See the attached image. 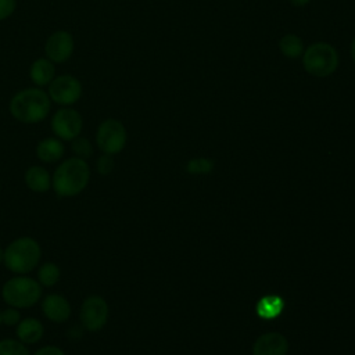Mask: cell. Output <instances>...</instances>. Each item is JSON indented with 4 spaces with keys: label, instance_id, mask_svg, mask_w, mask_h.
<instances>
[{
    "label": "cell",
    "instance_id": "cell-27",
    "mask_svg": "<svg viewBox=\"0 0 355 355\" xmlns=\"http://www.w3.org/2000/svg\"><path fill=\"white\" fill-rule=\"evenodd\" d=\"M290 4H293V6H295V7H304V6H306L311 0H287Z\"/></svg>",
    "mask_w": 355,
    "mask_h": 355
},
{
    "label": "cell",
    "instance_id": "cell-7",
    "mask_svg": "<svg viewBox=\"0 0 355 355\" xmlns=\"http://www.w3.org/2000/svg\"><path fill=\"white\" fill-rule=\"evenodd\" d=\"M110 318V306L105 298L98 294L87 295L79 309L80 327L86 331L96 333L105 327Z\"/></svg>",
    "mask_w": 355,
    "mask_h": 355
},
{
    "label": "cell",
    "instance_id": "cell-1",
    "mask_svg": "<svg viewBox=\"0 0 355 355\" xmlns=\"http://www.w3.org/2000/svg\"><path fill=\"white\" fill-rule=\"evenodd\" d=\"M90 166L75 155L61 159L51 175V189L62 198H72L86 190L90 182Z\"/></svg>",
    "mask_w": 355,
    "mask_h": 355
},
{
    "label": "cell",
    "instance_id": "cell-16",
    "mask_svg": "<svg viewBox=\"0 0 355 355\" xmlns=\"http://www.w3.org/2000/svg\"><path fill=\"white\" fill-rule=\"evenodd\" d=\"M24 182L33 193H46L51 189V175L43 165H31L24 173Z\"/></svg>",
    "mask_w": 355,
    "mask_h": 355
},
{
    "label": "cell",
    "instance_id": "cell-13",
    "mask_svg": "<svg viewBox=\"0 0 355 355\" xmlns=\"http://www.w3.org/2000/svg\"><path fill=\"white\" fill-rule=\"evenodd\" d=\"M44 336V324L40 319L28 316L22 318L15 326V338H18L25 345H33L42 341Z\"/></svg>",
    "mask_w": 355,
    "mask_h": 355
},
{
    "label": "cell",
    "instance_id": "cell-5",
    "mask_svg": "<svg viewBox=\"0 0 355 355\" xmlns=\"http://www.w3.org/2000/svg\"><path fill=\"white\" fill-rule=\"evenodd\" d=\"M340 58L337 50L326 42L309 44L302 54L304 69L315 78H327L336 72Z\"/></svg>",
    "mask_w": 355,
    "mask_h": 355
},
{
    "label": "cell",
    "instance_id": "cell-15",
    "mask_svg": "<svg viewBox=\"0 0 355 355\" xmlns=\"http://www.w3.org/2000/svg\"><path fill=\"white\" fill-rule=\"evenodd\" d=\"M29 78L36 87H44L55 78V64L47 57L35 60L29 67Z\"/></svg>",
    "mask_w": 355,
    "mask_h": 355
},
{
    "label": "cell",
    "instance_id": "cell-24",
    "mask_svg": "<svg viewBox=\"0 0 355 355\" xmlns=\"http://www.w3.org/2000/svg\"><path fill=\"white\" fill-rule=\"evenodd\" d=\"M114 155H110V154H103L96 159V171L97 173L103 175V176H107L110 175L112 171H114Z\"/></svg>",
    "mask_w": 355,
    "mask_h": 355
},
{
    "label": "cell",
    "instance_id": "cell-20",
    "mask_svg": "<svg viewBox=\"0 0 355 355\" xmlns=\"http://www.w3.org/2000/svg\"><path fill=\"white\" fill-rule=\"evenodd\" d=\"M0 355H32L28 345L21 343L18 338H1L0 340Z\"/></svg>",
    "mask_w": 355,
    "mask_h": 355
},
{
    "label": "cell",
    "instance_id": "cell-2",
    "mask_svg": "<svg viewBox=\"0 0 355 355\" xmlns=\"http://www.w3.org/2000/svg\"><path fill=\"white\" fill-rule=\"evenodd\" d=\"M51 110V100L42 87H26L17 92L8 104L11 116L26 125L39 123L47 118Z\"/></svg>",
    "mask_w": 355,
    "mask_h": 355
},
{
    "label": "cell",
    "instance_id": "cell-23",
    "mask_svg": "<svg viewBox=\"0 0 355 355\" xmlns=\"http://www.w3.org/2000/svg\"><path fill=\"white\" fill-rule=\"evenodd\" d=\"M186 168L190 173H209L214 168V162L208 158H194L189 161Z\"/></svg>",
    "mask_w": 355,
    "mask_h": 355
},
{
    "label": "cell",
    "instance_id": "cell-10",
    "mask_svg": "<svg viewBox=\"0 0 355 355\" xmlns=\"http://www.w3.org/2000/svg\"><path fill=\"white\" fill-rule=\"evenodd\" d=\"M75 50L73 36L68 31H55L53 32L44 43V54L54 64L65 62L71 58Z\"/></svg>",
    "mask_w": 355,
    "mask_h": 355
},
{
    "label": "cell",
    "instance_id": "cell-14",
    "mask_svg": "<svg viewBox=\"0 0 355 355\" xmlns=\"http://www.w3.org/2000/svg\"><path fill=\"white\" fill-rule=\"evenodd\" d=\"M288 349L287 340L279 333L262 334L254 344V355H286Z\"/></svg>",
    "mask_w": 355,
    "mask_h": 355
},
{
    "label": "cell",
    "instance_id": "cell-4",
    "mask_svg": "<svg viewBox=\"0 0 355 355\" xmlns=\"http://www.w3.org/2000/svg\"><path fill=\"white\" fill-rule=\"evenodd\" d=\"M43 297V287L29 275H14L1 286L3 301L18 309H28L40 302Z\"/></svg>",
    "mask_w": 355,
    "mask_h": 355
},
{
    "label": "cell",
    "instance_id": "cell-6",
    "mask_svg": "<svg viewBox=\"0 0 355 355\" xmlns=\"http://www.w3.org/2000/svg\"><path fill=\"white\" fill-rule=\"evenodd\" d=\"M128 140V133L125 125L115 119V118H107L103 122L98 123L94 135V141L97 148L103 154L115 155L119 154Z\"/></svg>",
    "mask_w": 355,
    "mask_h": 355
},
{
    "label": "cell",
    "instance_id": "cell-3",
    "mask_svg": "<svg viewBox=\"0 0 355 355\" xmlns=\"http://www.w3.org/2000/svg\"><path fill=\"white\" fill-rule=\"evenodd\" d=\"M42 261V247L31 236H19L11 240L3 251V265L12 275H29Z\"/></svg>",
    "mask_w": 355,
    "mask_h": 355
},
{
    "label": "cell",
    "instance_id": "cell-17",
    "mask_svg": "<svg viewBox=\"0 0 355 355\" xmlns=\"http://www.w3.org/2000/svg\"><path fill=\"white\" fill-rule=\"evenodd\" d=\"M61 279V269L57 263L51 261H46L39 263L36 272V280L40 283L43 288L54 287Z\"/></svg>",
    "mask_w": 355,
    "mask_h": 355
},
{
    "label": "cell",
    "instance_id": "cell-28",
    "mask_svg": "<svg viewBox=\"0 0 355 355\" xmlns=\"http://www.w3.org/2000/svg\"><path fill=\"white\" fill-rule=\"evenodd\" d=\"M351 57H352V60L355 62V37H354V40L351 43Z\"/></svg>",
    "mask_w": 355,
    "mask_h": 355
},
{
    "label": "cell",
    "instance_id": "cell-30",
    "mask_svg": "<svg viewBox=\"0 0 355 355\" xmlns=\"http://www.w3.org/2000/svg\"><path fill=\"white\" fill-rule=\"evenodd\" d=\"M0 326H1V309H0Z\"/></svg>",
    "mask_w": 355,
    "mask_h": 355
},
{
    "label": "cell",
    "instance_id": "cell-18",
    "mask_svg": "<svg viewBox=\"0 0 355 355\" xmlns=\"http://www.w3.org/2000/svg\"><path fill=\"white\" fill-rule=\"evenodd\" d=\"M284 308V301L279 295H266L257 304V313L262 319L277 318Z\"/></svg>",
    "mask_w": 355,
    "mask_h": 355
},
{
    "label": "cell",
    "instance_id": "cell-11",
    "mask_svg": "<svg viewBox=\"0 0 355 355\" xmlns=\"http://www.w3.org/2000/svg\"><path fill=\"white\" fill-rule=\"evenodd\" d=\"M40 311L51 323H65L72 315L69 300L60 293H49L40 300Z\"/></svg>",
    "mask_w": 355,
    "mask_h": 355
},
{
    "label": "cell",
    "instance_id": "cell-25",
    "mask_svg": "<svg viewBox=\"0 0 355 355\" xmlns=\"http://www.w3.org/2000/svg\"><path fill=\"white\" fill-rule=\"evenodd\" d=\"M15 8H17V0H0V21L11 17Z\"/></svg>",
    "mask_w": 355,
    "mask_h": 355
},
{
    "label": "cell",
    "instance_id": "cell-21",
    "mask_svg": "<svg viewBox=\"0 0 355 355\" xmlns=\"http://www.w3.org/2000/svg\"><path fill=\"white\" fill-rule=\"evenodd\" d=\"M71 150H72L75 157L86 159V161L94 153V147H93L92 141L87 137H83V136H78L73 140H71Z\"/></svg>",
    "mask_w": 355,
    "mask_h": 355
},
{
    "label": "cell",
    "instance_id": "cell-8",
    "mask_svg": "<svg viewBox=\"0 0 355 355\" xmlns=\"http://www.w3.org/2000/svg\"><path fill=\"white\" fill-rule=\"evenodd\" d=\"M82 92L83 87L80 80L71 73L55 76L47 89V94L51 103H55L61 107H71L76 104L82 97Z\"/></svg>",
    "mask_w": 355,
    "mask_h": 355
},
{
    "label": "cell",
    "instance_id": "cell-9",
    "mask_svg": "<svg viewBox=\"0 0 355 355\" xmlns=\"http://www.w3.org/2000/svg\"><path fill=\"white\" fill-rule=\"evenodd\" d=\"M50 128L55 137L61 139L62 141H71L80 136L83 129V118L75 108L61 107L53 114Z\"/></svg>",
    "mask_w": 355,
    "mask_h": 355
},
{
    "label": "cell",
    "instance_id": "cell-22",
    "mask_svg": "<svg viewBox=\"0 0 355 355\" xmlns=\"http://www.w3.org/2000/svg\"><path fill=\"white\" fill-rule=\"evenodd\" d=\"M21 309L15 306L7 305V308L1 309V324L7 327H15L21 322Z\"/></svg>",
    "mask_w": 355,
    "mask_h": 355
},
{
    "label": "cell",
    "instance_id": "cell-29",
    "mask_svg": "<svg viewBox=\"0 0 355 355\" xmlns=\"http://www.w3.org/2000/svg\"><path fill=\"white\" fill-rule=\"evenodd\" d=\"M3 251H4V248L0 247V265L3 263Z\"/></svg>",
    "mask_w": 355,
    "mask_h": 355
},
{
    "label": "cell",
    "instance_id": "cell-26",
    "mask_svg": "<svg viewBox=\"0 0 355 355\" xmlns=\"http://www.w3.org/2000/svg\"><path fill=\"white\" fill-rule=\"evenodd\" d=\"M32 355H67V354L61 347L47 344V345H43V347L37 348Z\"/></svg>",
    "mask_w": 355,
    "mask_h": 355
},
{
    "label": "cell",
    "instance_id": "cell-19",
    "mask_svg": "<svg viewBox=\"0 0 355 355\" xmlns=\"http://www.w3.org/2000/svg\"><path fill=\"white\" fill-rule=\"evenodd\" d=\"M279 50L280 53L291 60L300 58L304 54V42L300 36L295 33H286L280 40H279Z\"/></svg>",
    "mask_w": 355,
    "mask_h": 355
},
{
    "label": "cell",
    "instance_id": "cell-12",
    "mask_svg": "<svg viewBox=\"0 0 355 355\" xmlns=\"http://www.w3.org/2000/svg\"><path fill=\"white\" fill-rule=\"evenodd\" d=\"M36 157L43 164H57L65 155L64 141L55 136H49L37 141Z\"/></svg>",
    "mask_w": 355,
    "mask_h": 355
}]
</instances>
